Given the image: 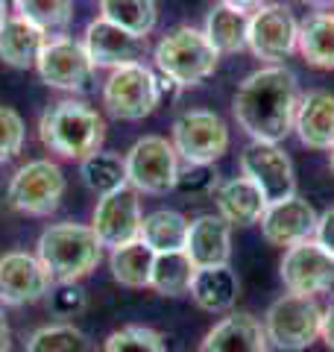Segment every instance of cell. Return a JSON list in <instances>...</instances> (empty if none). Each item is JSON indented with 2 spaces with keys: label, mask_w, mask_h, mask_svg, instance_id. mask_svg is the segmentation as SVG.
Segmentation results:
<instances>
[{
  "label": "cell",
  "mask_w": 334,
  "mask_h": 352,
  "mask_svg": "<svg viewBox=\"0 0 334 352\" xmlns=\"http://www.w3.org/2000/svg\"><path fill=\"white\" fill-rule=\"evenodd\" d=\"M296 109V74L287 71L285 65H264L252 71L232 97V112H235L238 126L252 141H264V144H278L291 135Z\"/></svg>",
  "instance_id": "6da1fadb"
},
{
  "label": "cell",
  "mask_w": 334,
  "mask_h": 352,
  "mask_svg": "<svg viewBox=\"0 0 334 352\" xmlns=\"http://www.w3.org/2000/svg\"><path fill=\"white\" fill-rule=\"evenodd\" d=\"M36 256L56 285H71L97 267L103 258V247L91 226L65 220V223L47 226L38 235Z\"/></svg>",
  "instance_id": "7a4b0ae2"
},
{
  "label": "cell",
  "mask_w": 334,
  "mask_h": 352,
  "mask_svg": "<svg viewBox=\"0 0 334 352\" xmlns=\"http://www.w3.org/2000/svg\"><path fill=\"white\" fill-rule=\"evenodd\" d=\"M38 138L50 153L62 159H85L100 150L106 138L103 115L80 100L53 103L38 120Z\"/></svg>",
  "instance_id": "3957f363"
},
{
  "label": "cell",
  "mask_w": 334,
  "mask_h": 352,
  "mask_svg": "<svg viewBox=\"0 0 334 352\" xmlns=\"http://www.w3.org/2000/svg\"><path fill=\"white\" fill-rule=\"evenodd\" d=\"M153 62L159 74L170 76L179 88H194L217 71L220 53L211 47L203 30L197 27H176L155 44Z\"/></svg>",
  "instance_id": "277c9868"
},
{
  "label": "cell",
  "mask_w": 334,
  "mask_h": 352,
  "mask_svg": "<svg viewBox=\"0 0 334 352\" xmlns=\"http://www.w3.org/2000/svg\"><path fill=\"white\" fill-rule=\"evenodd\" d=\"M261 326L273 346L285 352H302L320 338L322 308L314 296L285 294L267 308Z\"/></svg>",
  "instance_id": "5b68a950"
},
{
  "label": "cell",
  "mask_w": 334,
  "mask_h": 352,
  "mask_svg": "<svg viewBox=\"0 0 334 352\" xmlns=\"http://www.w3.org/2000/svg\"><path fill=\"white\" fill-rule=\"evenodd\" d=\"M65 173L50 159H32L24 168H18L15 176L9 179L6 200L21 214L32 217H47L59 208L65 197Z\"/></svg>",
  "instance_id": "8992f818"
},
{
  "label": "cell",
  "mask_w": 334,
  "mask_h": 352,
  "mask_svg": "<svg viewBox=\"0 0 334 352\" xmlns=\"http://www.w3.org/2000/svg\"><path fill=\"white\" fill-rule=\"evenodd\" d=\"M162 103L159 80L144 62L115 68L103 85V106L118 120H141Z\"/></svg>",
  "instance_id": "52a82bcc"
},
{
  "label": "cell",
  "mask_w": 334,
  "mask_h": 352,
  "mask_svg": "<svg viewBox=\"0 0 334 352\" xmlns=\"http://www.w3.org/2000/svg\"><path fill=\"white\" fill-rule=\"evenodd\" d=\"M126 182L138 194H167L179 179V153L162 135H144L126 150Z\"/></svg>",
  "instance_id": "ba28073f"
},
{
  "label": "cell",
  "mask_w": 334,
  "mask_h": 352,
  "mask_svg": "<svg viewBox=\"0 0 334 352\" xmlns=\"http://www.w3.org/2000/svg\"><path fill=\"white\" fill-rule=\"evenodd\" d=\"M170 144L185 164H214L229 150V126L217 112L191 109L173 120Z\"/></svg>",
  "instance_id": "9c48e42d"
},
{
  "label": "cell",
  "mask_w": 334,
  "mask_h": 352,
  "mask_svg": "<svg viewBox=\"0 0 334 352\" xmlns=\"http://www.w3.org/2000/svg\"><path fill=\"white\" fill-rule=\"evenodd\" d=\"M241 176L264 194L267 206L282 203L296 197V173L291 156L278 144H264V141H252L241 153Z\"/></svg>",
  "instance_id": "30bf717a"
},
{
  "label": "cell",
  "mask_w": 334,
  "mask_h": 352,
  "mask_svg": "<svg viewBox=\"0 0 334 352\" xmlns=\"http://www.w3.org/2000/svg\"><path fill=\"white\" fill-rule=\"evenodd\" d=\"M299 41V21L282 3H264L249 15L247 47L255 59L267 65H282L296 50Z\"/></svg>",
  "instance_id": "8fae6325"
},
{
  "label": "cell",
  "mask_w": 334,
  "mask_h": 352,
  "mask_svg": "<svg viewBox=\"0 0 334 352\" xmlns=\"http://www.w3.org/2000/svg\"><path fill=\"white\" fill-rule=\"evenodd\" d=\"M36 71L44 85L59 91H85L94 76V65L88 59L82 41L71 36H53L44 41Z\"/></svg>",
  "instance_id": "7c38bea8"
},
{
  "label": "cell",
  "mask_w": 334,
  "mask_h": 352,
  "mask_svg": "<svg viewBox=\"0 0 334 352\" xmlns=\"http://www.w3.org/2000/svg\"><path fill=\"white\" fill-rule=\"evenodd\" d=\"M141 223H144V212H141L138 191L132 185H124V188L100 197L94 206L91 229L100 241V247L118 250V247H126L132 241H138Z\"/></svg>",
  "instance_id": "4fadbf2b"
},
{
  "label": "cell",
  "mask_w": 334,
  "mask_h": 352,
  "mask_svg": "<svg viewBox=\"0 0 334 352\" xmlns=\"http://www.w3.org/2000/svg\"><path fill=\"white\" fill-rule=\"evenodd\" d=\"M287 294L314 296L334 294V256L322 250L317 241H305L291 250H285L282 267H278Z\"/></svg>",
  "instance_id": "5bb4252c"
},
{
  "label": "cell",
  "mask_w": 334,
  "mask_h": 352,
  "mask_svg": "<svg viewBox=\"0 0 334 352\" xmlns=\"http://www.w3.org/2000/svg\"><path fill=\"white\" fill-rule=\"evenodd\" d=\"M53 279L44 270L38 256L30 252H6L0 258V302L3 305H30L50 294Z\"/></svg>",
  "instance_id": "9a60e30c"
},
{
  "label": "cell",
  "mask_w": 334,
  "mask_h": 352,
  "mask_svg": "<svg viewBox=\"0 0 334 352\" xmlns=\"http://www.w3.org/2000/svg\"><path fill=\"white\" fill-rule=\"evenodd\" d=\"M317 208L302 197H291V200L267 206V212L261 217V232L264 238L276 247H296L305 241H314L317 235Z\"/></svg>",
  "instance_id": "2e32d148"
},
{
  "label": "cell",
  "mask_w": 334,
  "mask_h": 352,
  "mask_svg": "<svg viewBox=\"0 0 334 352\" xmlns=\"http://www.w3.org/2000/svg\"><path fill=\"white\" fill-rule=\"evenodd\" d=\"M82 47L88 53L94 68H124V65H132L141 59L144 50V38L132 36V32L120 30L115 24H109L106 18H94L91 24L85 27V38Z\"/></svg>",
  "instance_id": "e0dca14e"
},
{
  "label": "cell",
  "mask_w": 334,
  "mask_h": 352,
  "mask_svg": "<svg viewBox=\"0 0 334 352\" xmlns=\"http://www.w3.org/2000/svg\"><path fill=\"white\" fill-rule=\"evenodd\" d=\"M293 132L308 150L334 147V94L326 88H314L299 97Z\"/></svg>",
  "instance_id": "ac0fdd59"
},
{
  "label": "cell",
  "mask_w": 334,
  "mask_h": 352,
  "mask_svg": "<svg viewBox=\"0 0 334 352\" xmlns=\"http://www.w3.org/2000/svg\"><path fill=\"white\" fill-rule=\"evenodd\" d=\"M185 252L194 267H220L232 256V226L220 214H199L188 226Z\"/></svg>",
  "instance_id": "d6986e66"
},
{
  "label": "cell",
  "mask_w": 334,
  "mask_h": 352,
  "mask_svg": "<svg viewBox=\"0 0 334 352\" xmlns=\"http://www.w3.org/2000/svg\"><path fill=\"white\" fill-rule=\"evenodd\" d=\"M199 352H270V340L258 317L241 311L223 317L214 329H208Z\"/></svg>",
  "instance_id": "ffe728a7"
},
{
  "label": "cell",
  "mask_w": 334,
  "mask_h": 352,
  "mask_svg": "<svg viewBox=\"0 0 334 352\" xmlns=\"http://www.w3.org/2000/svg\"><path fill=\"white\" fill-rule=\"evenodd\" d=\"M214 200H217L220 217L226 220L229 226H252V223H261V217L267 212L264 194L255 188L247 176H235V179H226L223 185H217Z\"/></svg>",
  "instance_id": "44dd1931"
},
{
  "label": "cell",
  "mask_w": 334,
  "mask_h": 352,
  "mask_svg": "<svg viewBox=\"0 0 334 352\" xmlns=\"http://www.w3.org/2000/svg\"><path fill=\"white\" fill-rule=\"evenodd\" d=\"M238 291L241 282L235 276V270L229 264L220 267H197L194 279H191V300L208 314H223L238 302Z\"/></svg>",
  "instance_id": "7402d4cb"
},
{
  "label": "cell",
  "mask_w": 334,
  "mask_h": 352,
  "mask_svg": "<svg viewBox=\"0 0 334 352\" xmlns=\"http://www.w3.org/2000/svg\"><path fill=\"white\" fill-rule=\"evenodd\" d=\"M50 36L41 32L36 24H30L27 18L21 15H9V21L0 30V59H3L9 68H36L38 53L44 47V41Z\"/></svg>",
  "instance_id": "603a6c76"
},
{
  "label": "cell",
  "mask_w": 334,
  "mask_h": 352,
  "mask_svg": "<svg viewBox=\"0 0 334 352\" xmlns=\"http://www.w3.org/2000/svg\"><path fill=\"white\" fill-rule=\"evenodd\" d=\"M296 50L308 65L320 71H334V15L314 12L299 24Z\"/></svg>",
  "instance_id": "cb8c5ba5"
},
{
  "label": "cell",
  "mask_w": 334,
  "mask_h": 352,
  "mask_svg": "<svg viewBox=\"0 0 334 352\" xmlns=\"http://www.w3.org/2000/svg\"><path fill=\"white\" fill-rule=\"evenodd\" d=\"M205 38L211 41L220 56L223 53H241L247 50V32H249V12L217 3L205 18Z\"/></svg>",
  "instance_id": "d4e9b609"
},
{
  "label": "cell",
  "mask_w": 334,
  "mask_h": 352,
  "mask_svg": "<svg viewBox=\"0 0 334 352\" xmlns=\"http://www.w3.org/2000/svg\"><path fill=\"white\" fill-rule=\"evenodd\" d=\"M188 220L185 214L173 212V208H155V212L144 214V223H141V238L155 256L159 252H179L185 250V241H188Z\"/></svg>",
  "instance_id": "484cf974"
},
{
  "label": "cell",
  "mask_w": 334,
  "mask_h": 352,
  "mask_svg": "<svg viewBox=\"0 0 334 352\" xmlns=\"http://www.w3.org/2000/svg\"><path fill=\"white\" fill-rule=\"evenodd\" d=\"M153 261H155V252L144 241H132L126 247L111 250L109 267L115 282H120L124 288H150Z\"/></svg>",
  "instance_id": "4316f807"
},
{
  "label": "cell",
  "mask_w": 334,
  "mask_h": 352,
  "mask_svg": "<svg viewBox=\"0 0 334 352\" xmlns=\"http://www.w3.org/2000/svg\"><path fill=\"white\" fill-rule=\"evenodd\" d=\"M194 261L188 258V252H159L153 261V273H150V288L162 296H182L191 291V279H194Z\"/></svg>",
  "instance_id": "83f0119b"
},
{
  "label": "cell",
  "mask_w": 334,
  "mask_h": 352,
  "mask_svg": "<svg viewBox=\"0 0 334 352\" xmlns=\"http://www.w3.org/2000/svg\"><path fill=\"white\" fill-rule=\"evenodd\" d=\"M155 0H100V18L147 41L155 27Z\"/></svg>",
  "instance_id": "f1b7e54d"
},
{
  "label": "cell",
  "mask_w": 334,
  "mask_h": 352,
  "mask_svg": "<svg viewBox=\"0 0 334 352\" xmlns=\"http://www.w3.org/2000/svg\"><path fill=\"white\" fill-rule=\"evenodd\" d=\"M80 173H82V182L97 197H106V194L129 185L126 182V162H124V156L109 153V150H97V153H91V156H85L80 162Z\"/></svg>",
  "instance_id": "f546056e"
},
{
  "label": "cell",
  "mask_w": 334,
  "mask_h": 352,
  "mask_svg": "<svg viewBox=\"0 0 334 352\" xmlns=\"http://www.w3.org/2000/svg\"><path fill=\"white\" fill-rule=\"evenodd\" d=\"M15 12L41 32H65L74 18V0H15Z\"/></svg>",
  "instance_id": "4dcf8cb0"
},
{
  "label": "cell",
  "mask_w": 334,
  "mask_h": 352,
  "mask_svg": "<svg viewBox=\"0 0 334 352\" xmlns=\"http://www.w3.org/2000/svg\"><path fill=\"white\" fill-rule=\"evenodd\" d=\"M88 338L71 323H50L30 335L24 352H88Z\"/></svg>",
  "instance_id": "1f68e13d"
},
{
  "label": "cell",
  "mask_w": 334,
  "mask_h": 352,
  "mask_svg": "<svg viewBox=\"0 0 334 352\" xmlns=\"http://www.w3.org/2000/svg\"><path fill=\"white\" fill-rule=\"evenodd\" d=\"M100 352H167V346L150 326H124L103 340Z\"/></svg>",
  "instance_id": "d6a6232c"
},
{
  "label": "cell",
  "mask_w": 334,
  "mask_h": 352,
  "mask_svg": "<svg viewBox=\"0 0 334 352\" xmlns=\"http://www.w3.org/2000/svg\"><path fill=\"white\" fill-rule=\"evenodd\" d=\"M27 141V126L15 109L0 106V162H12Z\"/></svg>",
  "instance_id": "836d02e7"
},
{
  "label": "cell",
  "mask_w": 334,
  "mask_h": 352,
  "mask_svg": "<svg viewBox=\"0 0 334 352\" xmlns=\"http://www.w3.org/2000/svg\"><path fill=\"white\" fill-rule=\"evenodd\" d=\"M176 191L191 194V197H203V194L217 191V176L211 170V164H185V168H179Z\"/></svg>",
  "instance_id": "e575fe53"
},
{
  "label": "cell",
  "mask_w": 334,
  "mask_h": 352,
  "mask_svg": "<svg viewBox=\"0 0 334 352\" xmlns=\"http://www.w3.org/2000/svg\"><path fill=\"white\" fill-rule=\"evenodd\" d=\"M85 308V294L76 282L71 285H56L50 291V311L56 317H76Z\"/></svg>",
  "instance_id": "d590c367"
},
{
  "label": "cell",
  "mask_w": 334,
  "mask_h": 352,
  "mask_svg": "<svg viewBox=\"0 0 334 352\" xmlns=\"http://www.w3.org/2000/svg\"><path fill=\"white\" fill-rule=\"evenodd\" d=\"M314 241H317V244H320L322 250H326V252H331V256H334V206H331V208H326V212L320 214Z\"/></svg>",
  "instance_id": "8d00e7d4"
},
{
  "label": "cell",
  "mask_w": 334,
  "mask_h": 352,
  "mask_svg": "<svg viewBox=\"0 0 334 352\" xmlns=\"http://www.w3.org/2000/svg\"><path fill=\"white\" fill-rule=\"evenodd\" d=\"M320 338L329 349H334V302L329 308H322V326H320Z\"/></svg>",
  "instance_id": "74e56055"
},
{
  "label": "cell",
  "mask_w": 334,
  "mask_h": 352,
  "mask_svg": "<svg viewBox=\"0 0 334 352\" xmlns=\"http://www.w3.org/2000/svg\"><path fill=\"white\" fill-rule=\"evenodd\" d=\"M223 6H232V9H241V12H255L258 6H264V0H217Z\"/></svg>",
  "instance_id": "f35d334b"
},
{
  "label": "cell",
  "mask_w": 334,
  "mask_h": 352,
  "mask_svg": "<svg viewBox=\"0 0 334 352\" xmlns=\"http://www.w3.org/2000/svg\"><path fill=\"white\" fill-rule=\"evenodd\" d=\"M12 349V329L6 323V314L0 311V352H9Z\"/></svg>",
  "instance_id": "ab89813d"
},
{
  "label": "cell",
  "mask_w": 334,
  "mask_h": 352,
  "mask_svg": "<svg viewBox=\"0 0 334 352\" xmlns=\"http://www.w3.org/2000/svg\"><path fill=\"white\" fill-rule=\"evenodd\" d=\"M299 3H305V6H314V9H329L334 0H299Z\"/></svg>",
  "instance_id": "60d3db41"
},
{
  "label": "cell",
  "mask_w": 334,
  "mask_h": 352,
  "mask_svg": "<svg viewBox=\"0 0 334 352\" xmlns=\"http://www.w3.org/2000/svg\"><path fill=\"white\" fill-rule=\"evenodd\" d=\"M6 21H9V9H6L3 3H0V30H3V24H6Z\"/></svg>",
  "instance_id": "b9f144b4"
},
{
  "label": "cell",
  "mask_w": 334,
  "mask_h": 352,
  "mask_svg": "<svg viewBox=\"0 0 334 352\" xmlns=\"http://www.w3.org/2000/svg\"><path fill=\"white\" fill-rule=\"evenodd\" d=\"M329 168H331V170H334V147H331V150H329Z\"/></svg>",
  "instance_id": "7bdbcfd3"
},
{
  "label": "cell",
  "mask_w": 334,
  "mask_h": 352,
  "mask_svg": "<svg viewBox=\"0 0 334 352\" xmlns=\"http://www.w3.org/2000/svg\"><path fill=\"white\" fill-rule=\"evenodd\" d=\"M0 3H3V6L9 9V6H15V0H0Z\"/></svg>",
  "instance_id": "ee69618b"
}]
</instances>
